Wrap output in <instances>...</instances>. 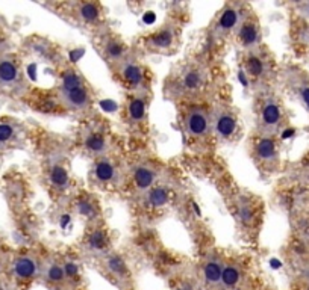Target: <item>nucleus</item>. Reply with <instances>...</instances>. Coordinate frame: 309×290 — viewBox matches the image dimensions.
Wrapping results in <instances>:
<instances>
[{"mask_svg":"<svg viewBox=\"0 0 309 290\" xmlns=\"http://www.w3.org/2000/svg\"><path fill=\"white\" fill-rule=\"evenodd\" d=\"M208 85V70L199 62L185 64L168 82V91L176 97H193Z\"/></svg>","mask_w":309,"mask_h":290,"instance_id":"obj_1","label":"nucleus"},{"mask_svg":"<svg viewBox=\"0 0 309 290\" xmlns=\"http://www.w3.org/2000/svg\"><path fill=\"white\" fill-rule=\"evenodd\" d=\"M58 98L66 110L72 112H87L93 104V92L88 84L81 85L73 90L61 91L58 90Z\"/></svg>","mask_w":309,"mask_h":290,"instance_id":"obj_17","label":"nucleus"},{"mask_svg":"<svg viewBox=\"0 0 309 290\" xmlns=\"http://www.w3.org/2000/svg\"><path fill=\"white\" fill-rule=\"evenodd\" d=\"M235 40L242 52H249L261 47V28L259 22L252 11H247L235 30Z\"/></svg>","mask_w":309,"mask_h":290,"instance_id":"obj_15","label":"nucleus"},{"mask_svg":"<svg viewBox=\"0 0 309 290\" xmlns=\"http://www.w3.org/2000/svg\"><path fill=\"white\" fill-rule=\"evenodd\" d=\"M301 8H303V11H304V16L309 18V2H307V4H304V5H301Z\"/></svg>","mask_w":309,"mask_h":290,"instance_id":"obj_33","label":"nucleus"},{"mask_svg":"<svg viewBox=\"0 0 309 290\" xmlns=\"http://www.w3.org/2000/svg\"><path fill=\"white\" fill-rule=\"evenodd\" d=\"M40 278L49 290H69L64 263L58 257L43 262Z\"/></svg>","mask_w":309,"mask_h":290,"instance_id":"obj_20","label":"nucleus"},{"mask_svg":"<svg viewBox=\"0 0 309 290\" xmlns=\"http://www.w3.org/2000/svg\"><path fill=\"white\" fill-rule=\"evenodd\" d=\"M0 290H10V287H8V286H5L4 282H0Z\"/></svg>","mask_w":309,"mask_h":290,"instance_id":"obj_34","label":"nucleus"},{"mask_svg":"<svg viewBox=\"0 0 309 290\" xmlns=\"http://www.w3.org/2000/svg\"><path fill=\"white\" fill-rule=\"evenodd\" d=\"M170 198H171L170 188H167L164 184H155L150 190L146 192L144 202L149 208L159 210V208L165 207L170 202Z\"/></svg>","mask_w":309,"mask_h":290,"instance_id":"obj_26","label":"nucleus"},{"mask_svg":"<svg viewBox=\"0 0 309 290\" xmlns=\"http://www.w3.org/2000/svg\"><path fill=\"white\" fill-rule=\"evenodd\" d=\"M245 282V268L239 260H226L221 276V290H241Z\"/></svg>","mask_w":309,"mask_h":290,"instance_id":"obj_23","label":"nucleus"},{"mask_svg":"<svg viewBox=\"0 0 309 290\" xmlns=\"http://www.w3.org/2000/svg\"><path fill=\"white\" fill-rule=\"evenodd\" d=\"M304 280H306V282H307V287H309V270L306 272V278H304Z\"/></svg>","mask_w":309,"mask_h":290,"instance_id":"obj_35","label":"nucleus"},{"mask_svg":"<svg viewBox=\"0 0 309 290\" xmlns=\"http://www.w3.org/2000/svg\"><path fill=\"white\" fill-rule=\"evenodd\" d=\"M182 128L187 138L193 142H206L212 136L211 130V114L202 106H191L183 112Z\"/></svg>","mask_w":309,"mask_h":290,"instance_id":"obj_6","label":"nucleus"},{"mask_svg":"<svg viewBox=\"0 0 309 290\" xmlns=\"http://www.w3.org/2000/svg\"><path fill=\"white\" fill-rule=\"evenodd\" d=\"M117 80L131 91V94L149 92V72L143 64L129 56L112 68Z\"/></svg>","mask_w":309,"mask_h":290,"instance_id":"obj_3","label":"nucleus"},{"mask_svg":"<svg viewBox=\"0 0 309 290\" xmlns=\"http://www.w3.org/2000/svg\"><path fill=\"white\" fill-rule=\"evenodd\" d=\"M252 158L262 171H274L279 165V147L274 136L258 133L252 140Z\"/></svg>","mask_w":309,"mask_h":290,"instance_id":"obj_7","label":"nucleus"},{"mask_svg":"<svg viewBox=\"0 0 309 290\" xmlns=\"http://www.w3.org/2000/svg\"><path fill=\"white\" fill-rule=\"evenodd\" d=\"M73 20L84 28H99L103 22V8L99 2H75L67 4Z\"/></svg>","mask_w":309,"mask_h":290,"instance_id":"obj_18","label":"nucleus"},{"mask_svg":"<svg viewBox=\"0 0 309 290\" xmlns=\"http://www.w3.org/2000/svg\"><path fill=\"white\" fill-rule=\"evenodd\" d=\"M17 136V127L13 122H0V148L11 144Z\"/></svg>","mask_w":309,"mask_h":290,"instance_id":"obj_30","label":"nucleus"},{"mask_svg":"<svg viewBox=\"0 0 309 290\" xmlns=\"http://www.w3.org/2000/svg\"><path fill=\"white\" fill-rule=\"evenodd\" d=\"M242 70L250 80L264 82L271 76V60H268L267 54L259 48L249 50L242 53Z\"/></svg>","mask_w":309,"mask_h":290,"instance_id":"obj_13","label":"nucleus"},{"mask_svg":"<svg viewBox=\"0 0 309 290\" xmlns=\"http://www.w3.org/2000/svg\"><path fill=\"white\" fill-rule=\"evenodd\" d=\"M97 50L111 68L117 66L131 56L128 44L120 38V35L112 32H105L99 36Z\"/></svg>","mask_w":309,"mask_h":290,"instance_id":"obj_10","label":"nucleus"},{"mask_svg":"<svg viewBox=\"0 0 309 290\" xmlns=\"http://www.w3.org/2000/svg\"><path fill=\"white\" fill-rule=\"evenodd\" d=\"M81 144H82V148L94 159L108 156L111 152L109 134L99 127H90L84 130L81 134Z\"/></svg>","mask_w":309,"mask_h":290,"instance_id":"obj_19","label":"nucleus"},{"mask_svg":"<svg viewBox=\"0 0 309 290\" xmlns=\"http://www.w3.org/2000/svg\"><path fill=\"white\" fill-rule=\"evenodd\" d=\"M49 186L55 194H64L70 186V174L61 162H53L47 170Z\"/></svg>","mask_w":309,"mask_h":290,"instance_id":"obj_25","label":"nucleus"},{"mask_svg":"<svg viewBox=\"0 0 309 290\" xmlns=\"http://www.w3.org/2000/svg\"><path fill=\"white\" fill-rule=\"evenodd\" d=\"M96 260L102 275L106 280H109L114 286H117L121 290L132 288V270L121 254L109 251Z\"/></svg>","mask_w":309,"mask_h":290,"instance_id":"obj_4","label":"nucleus"},{"mask_svg":"<svg viewBox=\"0 0 309 290\" xmlns=\"http://www.w3.org/2000/svg\"><path fill=\"white\" fill-rule=\"evenodd\" d=\"M43 263L32 254H23L16 257V260L11 264L13 276L23 284L32 282L34 280L40 278Z\"/></svg>","mask_w":309,"mask_h":290,"instance_id":"obj_21","label":"nucleus"},{"mask_svg":"<svg viewBox=\"0 0 309 290\" xmlns=\"http://www.w3.org/2000/svg\"><path fill=\"white\" fill-rule=\"evenodd\" d=\"M297 94H298L300 100L303 102V104L309 110V84H304V82L298 84L297 85Z\"/></svg>","mask_w":309,"mask_h":290,"instance_id":"obj_31","label":"nucleus"},{"mask_svg":"<svg viewBox=\"0 0 309 290\" xmlns=\"http://www.w3.org/2000/svg\"><path fill=\"white\" fill-rule=\"evenodd\" d=\"M236 216L244 227H255L258 222V207L250 201V198L239 200V204L236 206Z\"/></svg>","mask_w":309,"mask_h":290,"instance_id":"obj_28","label":"nucleus"},{"mask_svg":"<svg viewBox=\"0 0 309 290\" xmlns=\"http://www.w3.org/2000/svg\"><path fill=\"white\" fill-rule=\"evenodd\" d=\"M158 180V171L155 170V166L149 165V164H137L135 166H132L131 170V182L132 186L137 189V192L140 194H146L147 190H150Z\"/></svg>","mask_w":309,"mask_h":290,"instance_id":"obj_22","label":"nucleus"},{"mask_svg":"<svg viewBox=\"0 0 309 290\" xmlns=\"http://www.w3.org/2000/svg\"><path fill=\"white\" fill-rule=\"evenodd\" d=\"M82 250L88 256H93L96 258L111 251V236L102 221L88 224L87 232L82 238Z\"/></svg>","mask_w":309,"mask_h":290,"instance_id":"obj_11","label":"nucleus"},{"mask_svg":"<svg viewBox=\"0 0 309 290\" xmlns=\"http://www.w3.org/2000/svg\"><path fill=\"white\" fill-rule=\"evenodd\" d=\"M211 114L212 136L223 144H232L241 136V122L238 115L229 108H214Z\"/></svg>","mask_w":309,"mask_h":290,"instance_id":"obj_5","label":"nucleus"},{"mask_svg":"<svg viewBox=\"0 0 309 290\" xmlns=\"http://www.w3.org/2000/svg\"><path fill=\"white\" fill-rule=\"evenodd\" d=\"M258 133L274 136L285 124V110L276 96L265 94L256 104Z\"/></svg>","mask_w":309,"mask_h":290,"instance_id":"obj_2","label":"nucleus"},{"mask_svg":"<svg viewBox=\"0 0 309 290\" xmlns=\"http://www.w3.org/2000/svg\"><path fill=\"white\" fill-rule=\"evenodd\" d=\"M245 12L247 10L242 4H227L212 24V38L221 40L230 34H235Z\"/></svg>","mask_w":309,"mask_h":290,"instance_id":"obj_9","label":"nucleus"},{"mask_svg":"<svg viewBox=\"0 0 309 290\" xmlns=\"http://www.w3.org/2000/svg\"><path fill=\"white\" fill-rule=\"evenodd\" d=\"M224 258L217 254H208L200 266L202 290H221V276L224 268Z\"/></svg>","mask_w":309,"mask_h":290,"instance_id":"obj_16","label":"nucleus"},{"mask_svg":"<svg viewBox=\"0 0 309 290\" xmlns=\"http://www.w3.org/2000/svg\"><path fill=\"white\" fill-rule=\"evenodd\" d=\"M91 178L97 186L109 188L117 186L120 182H123L125 174H123L120 165L108 154L94 159V164L91 166Z\"/></svg>","mask_w":309,"mask_h":290,"instance_id":"obj_12","label":"nucleus"},{"mask_svg":"<svg viewBox=\"0 0 309 290\" xmlns=\"http://www.w3.org/2000/svg\"><path fill=\"white\" fill-rule=\"evenodd\" d=\"M304 290H309V287H306V288H304Z\"/></svg>","mask_w":309,"mask_h":290,"instance_id":"obj_36","label":"nucleus"},{"mask_svg":"<svg viewBox=\"0 0 309 290\" xmlns=\"http://www.w3.org/2000/svg\"><path fill=\"white\" fill-rule=\"evenodd\" d=\"M20 82V70L13 59H0V85L14 86Z\"/></svg>","mask_w":309,"mask_h":290,"instance_id":"obj_27","label":"nucleus"},{"mask_svg":"<svg viewBox=\"0 0 309 290\" xmlns=\"http://www.w3.org/2000/svg\"><path fill=\"white\" fill-rule=\"evenodd\" d=\"M64 269H66V275H67V282H69V290H79L82 286V272H81V266L76 260L73 258H64Z\"/></svg>","mask_w":309,"mask_h":290,"instance_id":"obj_29","label":"nucleus"},{"mask_svg":"<svg viewBox=\"0 0 309 290\" xmlns=\"http://www.w3.org/2000/svg\"><path fill=\"white\" fill-rule=\"evenodd\" d=\"M149 104H150L149 92L131 94L126 98L125 106H123V120L132 128H143V126H146L147 122Z\"/></svg>","mask_w":309,"mask_h":290,"instance_id":"obj_14","label":"nucleus"},{"mask_svg":"<svg viewBox=\"0 0 309 290\" xmlns=\"http://www.w3.org/2000/svg\"><path fill=\"white\" fill-rule=\"evenodd\" d=\"M176 290H202L200 286H197L194 281H190V280H180Z\"/></svg>","mask_w":309,"mask_h":290,"instance_id":"obj_32","label":"nucleus"},{"mask_svg":"<svg viewBox=\"0 0 309 290\" xmlns=\"http://www.w3.org/2000/svg\"><path fill=\"white\" fill-rule=\"evenodd\" d=\"M179 34L177 28L173 23H164L153 32L147 34L143 40V46L150 53H161L167 54L174 52L177 46Z\"/></svg>","mask_w":309,"mask_h":290,"instance_id":"obj_8","label":"nucleus"},{"mask_svg":"<svg viewBox=\"0 0 309 290\" xmlns=\"http://www.w3.org/2000/svg\"><path fill=\"white\" fill-rule=\"evenodd\" d=\"M73 208L76 214L82 216L88 224L100 221L102 212H100L99 201L87 192H81L79 195H76V198L73 200Z\"/></svg>","mask_w":309,"mask_h":290,"instance_id":"obj_24","label":"nucleus"}]
</instances>
